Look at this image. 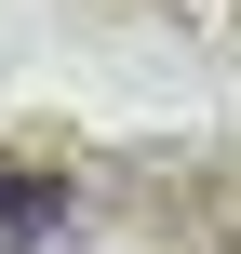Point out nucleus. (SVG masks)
Returning a JSON list of instances; mask_svg holds the SVG:
<instances>
[{
    "instance_id": "f257e3e1",
    "label": "nucleus",
    "mask_w": 241,
    "mask_h": 254,
    "mask_svg": "<svg viewBox=\"0 0 241 254\" xmlns=\"http://www.w3.org/2000/svg\"><path fill=\"white\" fill-rule=\"evenodd\" d=\"M67 228V174H0V254H40Z\"/></svg>"
}]
</instances>
